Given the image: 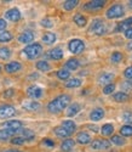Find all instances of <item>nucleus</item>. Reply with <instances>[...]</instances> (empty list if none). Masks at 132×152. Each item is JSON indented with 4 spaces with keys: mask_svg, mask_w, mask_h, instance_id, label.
<instances>
[{
    "mask_svg": "<svg viewBox=\"0 0 132 152\" xmlns=\"http://www.w3.org/2000/svg\"><path fill=\"white\" fill-rule=\"evenodd\" d=\"M17 133H20V132H17V130H12V129H7V128L0 129V140H1V141L9 140L11 136L16 135Z\"/></svg>",
    "mask_w": 132,
    "mask_h": 152,
    "instance_id": "4be33fe9",
    "label": "nucleus"
},
{
    "mask_svg": "<svg viewBox=\"0 0 132 152\" xmlns=\"http://www.w3.org/2000/svg\"><path fill=\"white\" fill-rule=\"evenodd\" d=\"M61 126H62V128H64L65 130H67L69 135L74 134V133H75V130H76V124H75L73 121H70V119L63 121V122H62V124H61Z\"/></svg>",
    "mask_w": 132,
    "mask_h": 152,
    "instance_id": "aec40b11",
    "label": "nucleus"
},
{
    "mask_svg": "<svg viewBox=\"0 0 132 152\" xmlns=\"http://www.w3.org/2000/svg\"><path fill=\"white\" fill-rule=\"evenodd\" d=\"M114 90H115V84L114 83H110V84H108V85H104V88H103V94L104 95H110V94H113L114 93Z\"/></svg>",
    "mask_w": 132,
    "mask_h": 152,
    "instance_id": "a19ab883",
    "label": "nucleus"
},
{
    "mask_svg": "<svg viewBox=\"0 0 132 152\" xmlns=\"http://www.w3.org/2000/svg\"><path fill=\"white\" fill-rule=\"evenodd\" d=\"M21 133H22V137L24 139L25 141L27 140H33V139L35 137V135H34V133L30 130V129H21Z\"/></svg>",
    "mask_w": 132,
    "mask_h": 152,
    "instance_id": "4c0bfd02",
    "label": "nucleus"
},
{
    "mask_svg": "<svg viewBox=\"0 0 132 152\" xmlns=\"http://www.w3.org/2000/svg\"><path fill=\"white\" fill-rule=\"evenodd\" d=\"M126 48H127V50H132V40H130V42L127 43Z\"/></svg>",
    "mask_w": 132,
    "mask_h": 152,
    "instance_id": "8fccbe9b",
    "label": "nucleus"
},
{
    "mask_svg": "<svg viewBox=\"0 0 132 152\" xmlns=\"http://www.w3.org/2000/svg\"><path fill=\"white\" fill-rule=\"evenodd\" d=\"M12 33L9 31H3L0 32V43H9L12 40Z\"/></svg>",
    "mask_w": 132,
    "mask_h": 152,
    "instance_id": "f704fd0d",
    "label": "nucleus"
},
{
    "mask_svg": "<svg viewBox=\"0 0 132 152\" xmlns=\"http://www.w3.org/2000/svg\"><path fill=\"white\" fill-rule=\"evenodd\" d=\"M124 35H125L126 39L132 40V27H131V28H128V29H126V31L124 32Z\"/></svg>",
    "mask_w": 132,
    "mask_h": 152,
    "instance_id": "49530a36",
    "label": "nucleus"
},
{
    "mask_svg": "<svg viewBox=\"0 0 132 152\" xmlns=\"http://www.w3.org/2000/svg\"><path fill=\"white\" fill-rule=\"evenodd\" d=\"M123 58H124L123 54H121V53H119V51L113 53L112 56H110V61H112L113 63H120V62L123 61Z\"/></svg>",
    "mask_w": 132,
    "mask_h": 152,
    "instance_id": "ea45409f",
    "label": "nucleus"
},
{
    "mask_svg": "<svg viewBox=\"0 0 132 152\" xmlns=\"http://www.w3.org/2000/svg\"><path fill=\"white\" fill-rule=\"evenodd\" d=\"M5 152H20V151H17V150H7Z\"/></svg>",
    "mask_w": 132,
    "mask_h": 152,
    "instance_id": "3c124183",
    "label": "nucleus"
},
{
    "mask_svg": "<svg viewBox=\"0 0 132 152\" xmlns=\"http://www.w3.org/2000/svg\"><path fill=\"white\" fill-rule=\"evenodd\" d=\"M47 56H49V57H50L51 60H56V61H58V60L63 58V56H64V53H63L62 48L57 46V48H54V49H51L50 51L47 53Z\"/></svg>",
    "mask_w": 132,
    "mask_h": 152,
    "instance_id": "dca6fc26",
    "label": "nucleus"
},
{
    "mask_svg": "<svg viewBox=\"0 0 132 152\" xmlns=\"http://www.w3.org/2000/svg\"><path fill=\"white\" fill-rule=\"evenodd\" d=\"M40 24L44 27V28H52L54 27V22H52V20L51 18H43L41 21H40Z\"/></svg>",
    "mask_w": 132,
    "mask_h": 152,
    "instance_id": "79ce46f5",
    "label": "nucleus"
},
{
    "mask_svg": "<svg viewBox=\"0 0 132 152\" xmlns=\"http://www.w3.org/2000/svg\"><path fill=\"white\" fill-rule=\"evenodd\" d=\"M105 5V0H92L84 5L85 10H98Z\"/></svg>",
    "mask_w": 132,
    "mask_h": 152,
    "instance_id": "f3484780",
    "label": "nucleus"
},
{
    "mask_svg": "<svg viewBox=\"0 0 132 152\" xmlns=\"http://www.w3.org/2000/svg\"><path fill=\"white\" fill-rule=\"evenodd\" d=\"M6 27H7V22L4 18H0V32L6 31Z\"/></svg>",
    "mask_w": 132,
    "mask_h": 152,
    "instance_id": "a18cd8bd",
    "label": "nucleus"
},
{
    "mask_svg": "<svg viewBox=\"0 0 132 152\" xmlns=\"http://www.w3.org/2000/svg\"><path fill=\"white\" fill-rule=\"evenodd\" d=\"M113 99H114V101H115V102L123 104V102H126V101L130 99V96H128V95H127L125 91H119V93L114 94Z\"/></svg>",
    "mask_w": 132,
    "mask_h": 152,
    "instance_id": "cd10ccee",
    "label": "nucleus"
},
{
    "mask_svg": "<svg viewBox=\"0 0 132 152\" xmlns=\"http://www.w3.org/2000/svg\"><path fill=\"white\" fill-rule=\"evenodd\" d=\"M124 75L127 79H132V66H128L125 71H124Z\"/></svg>",
    "mask_w": 132,
    "mask_h": 152,
    "instance_id": "c03bdc74",
    "label": "nucleus"
},
{
    "mask_svg": "<svg viewBox=\"0 0 132 152\" xmlns=\"http://www.w3.org/2000/svg\"><path fill=\"white\" fill-rule=\"evenodd\" d=\"M101 133L102 135L104 136H110L113 133H114V125L112 123H105L102 125V128H101Z\"/></svg>",
    "mask_w": 132,
    "mask_h": 152,
    "instance_id": "bb28decb",
    "label": "nucleus"
},
{
    "mask_svg": "<svg viewBox=\"0 0 132 152\" xmlns=\"http://www.w3.org/2000/svg\"><path fill=\"white\" fill-rule=\"evenodd\" d=\"M73 21H74V23L76 24V26L80 27V28L85 27L86 24H87V18H86L84 15H81V14H76V15L73 17Z\"/></svg>",
    "mask_w": 132,
    "mask_h": 152,
    "instance_id": "b1692460",
    "label": "nucleus"
},
{
    "mask_svg": "<svg viewBox=\"0 0 132 152\" xmlns=\"http://www.w3.org/2000/svg\"><path fill=\"white\" fill-rule=\"evenodd\" d=\"M44 91H43V88H40L39 85H30L28 89H27V95L32 99V100H38L43 96Z\"/></svg>",
    "mask_w": 132,
    "mask_h": 152,
    "instance_id": "1a4fd4ad",
    "label": "nucleus"
},
{
    "mask_svg": "<svg viewBox=\"0 0 132 152\" xmlns=\"http://www.w3.org/2000/svg\"><path fill=\"white\" fill-rule=\"evenodd\" d=\"M104 116H105V112L101 107H97V108L92 110L90 112V119H91V122H99L101 119L104 118Z\"/></svg>",
    "mask_w": 132,
    "mask_h": 152,
    "instance_id": "ddd939ff",
    "label": "nucleus"
},
{
    "mask_svg": "<svg viewBox=\"0 0 132 152\" xmlns=\"http://www.w3.org/2000/svg\"><path fill=\"white\" fill-rule=\"evenodd\" d=\"M24 142H25V140H24L22 136H15V137L11 139V144H12V145H18V146H21V145H23Z\"/></svg>",
    "mask_w": 132,
    "mask_h": 152,
    "instance_id": "37998d69",
    "label": "nucleus"
},
{
    "mask_svg": "<svg viewBox=\"0 0 132 152\" xmlns=\"http://www.w3.org/2000/svg\"><path fill=\"white\" fill-rule=\"evenodd\" d=\"M14 94H15V90L14 89H7L4 93V97H11V96H14Z\"/></svg>",
    "mask_w": 132,
    "mask_h": 152,
    "instance_id": "09e8293b",
    "label": "nucleus"
},
{
    "mask_svg": "<svg viewBox=\"0 0 132 152\" xmlns=\"http://www.w3.org/2000/svg\"><path fill=\"white\" fill-rule=\"evenodd\" d=\"M110 142H113L116 146H124L126 144V140L121 136V135H113L110 137Z\"/></svg>",
    "mask_w": 132,
    "mask_h": 152,
    "instance_id": "72a5a7b5",
    "label": "nucleus"
},
{
    "mask_svg": "<svg viewBox=\"0 0 132 152\" xmlns=\"http://www.w3.org/2000/svg\"><path fill=\"white\" fill-rule=\"evenodd\" d=\"M54 133H55L56 136H58V137H61V139H67V137L70 136V135L68 134V132L65 130L64 128H62L61 125H59V126H56V128L54 129Z\"/></svg>",
    "mask_w": 132,
    "mask_h": 152,
    "instance_id": "7c9ffc66",
    "label": "nucleus"
},
{
    "mask_svg": "<svg viewBox=\"0 0 132 152\" xmlns=\"http://www.w3.org/2000/svg\"><path fill=\"white\" fill-rule=\"evenodd\" d=\"M70 95L68 94H61L57 97H55L52 101L47 104V111L50 113H54V115H57V113H61L63 110H65L69 105H70Z\"/></svg>",
    "mask_w": 132,
    "mask_h": 152,
    "instance_id": "f257e3e1",
    "label": "nucleus"
},
{
    "mask_svg": "<svg viewBox=\"0 0 132 152\" xmlns=\"http://www.w3.org/2000/svg\"><path fill=\"white\" fill-rule=\"evenodd\" d=\"M79 5V0H67L63 3V9L65 11H72Z\"/></svg>",
    "mask_w": 132,
    "mask_h": 152,
    "instance_id": "2f4dec72",
    "label": "nucleus"
},
{
    "mask_svg": "<svg viewBox=\"0 0 132 152\" xmlns=\"http://www.w3.org/2000/svg\"><path fill=\"white\" fill-rule=\"evenodd\" d=\"M68 50H69V51L73 55L81 54L84 50H85V43H84V40L78 39V38L69 40V43H68Z\"/></svg>",
    "mask_w": 132,
    "mask_h": 152,
    "instance_id": "39448f33",
    "label": "nucleus"
},
{
    "mask_svg": "<svg viewBox=\"0 0 132 152\" xmlns=\"http://www.w3.org/2000/svg\"><path fill=\"white\" fill-rule=\"evenodd\" d=\"M132 27V16L127 17L126 20H124L123 22L119 23V26L115 28V32H125L126 29Z\"/></svg>",
    "mask_w": 132,
    "mask_h": 152,
    "instance_id": "412c9836",
    "label": "nucleus"
},
{
    "mask_svg": "<svg viewBox=\"0 0 132 152\" xmlns=\"http://www.w3.org/2000/svg\"><path fill=\"white\" fill-rule=\"evenodd\" d=\"M124 6L120 4H114L112 5L107 11H105V17L109 20H115V18H120L124 15Z\"/></svg>",
    "mask_w": 132,
    "mask_h": 152,
    "instance_id": "20e7f679",
    "label": "nucleus"
},
{
    "mask_svg": "<svg viewBox=\"0 0 132 152\" xmlns=\"http://www.w3.org/2000/svg\"><path fill=\"white\" fill-rule=\"evenodd\" d=\"M16 115V108L11 105H1L0 106V119H7Z\"/></svg>",
    "mask_w": 132,
    "mask_h": 152,
    "instance_id": "423d86ee",
    "label": "nucleus"
},
{
    "mask_svg": "<svg viewBox=\"0 0 132 152\" xmlns=\"http://www.w3.org/2000/svg\"><path fill=\"white\" fill-rule=\"evenodd\" d=\"M23 54L25 55L28 60H34L38 58L43 54V46L39 43H32L29 45H27L23 49Z\"/></svg>",
    "mask_w": 132,
    "mask_h": 152,
    "instance_id": "f03ea898",
    "label": "nucleus"
},
{
    "mask_svg": "<svg viewBox=\"0 0 132 152\" xmlns=\"http://www.w3.org/2000/svg\"><path fill=\"white\" fill-rule=\"evenodd\" d=\"M21 17H22V15H21V11L17 9V7H12V9H10V10H7L6 12H5V21L6 20H9V21H11V22H18L20 20H21Z\"/></svg>",
    "mask_w": 132,
    "mask_h": 152,
    "instance_id": "6e6552de",
    "label": "nucleus"
},
{
    "mask_svg": "<svg viewBox=\"0 0 132 152\" xmlns=\"http://www.w3.org/2000/svg\"><path fill=\"white\" fill-rule=\"evenodd\" d=\"M10 56H11V49H9L6 46L0 48V58L1 60H9Z\"/></svg>",
    "mask_w": 132,
    "mask_h": 152,
    "instance_id": "e433bc0d",
    "label": "nucleus"
},
{
    "mask_svg": "<svg viewBox=\"0 0 132 152\" xmlns=\"http://www.w3.org/2000/svg\"><path fill=\"white\" fill-rule=\"evenodd\" d=\"M43 144L46 145V146H49V147H54L55 146V142L52 141V140H50V139H47V137L43 140Z\"/></svg>",
    "mask_w": 132,
    "mask_h": 152,
    "instance_id": "de8ad7c7",
    "label": "nucleus"
},
{
    "mask_svg": "<svg viewBox=\"0 0 132 152\" xmlns=\"http://www.w3.org/2000/svg\"><path fill=\"white\" fill-rule=\"evenodd\" d=\"M91 135L86 132H80V133H78L76 135V142L78 144H80V145H87L91 142Z\"/></svg>",
    "mask_w": 132,
    "mask_h": 152,
    "instance_id": "a211bd4d",
    "label": "nucleus"
},
{
    "mask_svg": "<svg viewBox=\"0 0 132 152\" xmlns=\"http://www.w3.org/2000/svg\"><path fill=\"white\" fill-rule=\"evenodd\" d=\"M114 78H115V75L113 73L103 72L102 74H99V77H98V83L102 84V85H108V84L113 83Z\"/></svg>",
    "mask_w": 132,
    "mask_h": 152,
    "instance_id": "4468645a",
    "label": "nucleus"
},
{
    "mask_svg": "<svg viewBox=\"0 0 132 152\" xmlns=\"http://www.w3.org/2000/svg\"><path fill=\"white\" fill-rule=\"evenodd\" d=\"M83 84L81 79L79 78H70L68 79L67 82H65V88H69V89H72V88H79Z\"/></svg>",
    "mask_w": 132,
    "mask_h": 152,
    "instance_id": "c756f323",
    "label": "nucleus"
},
{
    "mask_svg": "<svg viewBox=\"0 0 132 152\" xmlns=\"http://www.w3.org/2000/svg\"><path fill=\"white\" fill-rule=\"evenodd\" d=\"M34 38H35V35H34V33L33 32H30V31H24L23 33H21L20 35H18V38H17V40H18V43H21V44H32V42H34Z\"/></svg>",
    "mask_w": 132,
    "mask_h": 152,
    "instance_id": "9d476101",
    "label": "nucleus"
},
{
    "mask_svg": "<svg viewBox=\"0 0 132 152\" xmlns=\"http://www.w3.org/2000/svg\"><path fill=\"white\" fill-rule=\"evenodd\" d=\"M79 66H80V62H79L78 58H69L67 62H65V69H68L69 72L78 69Z\"/></svg>",
    "mask_w": 132,
    "mask_h": 152,
    "instance_id": "a878e982",
    "label": "nucleus"
},
{
    "mask_svg": "<svg viewBox=\"0 0 132 152\" xmlns=\"http://www.w3.org/2000/svg\"><path fill=\"white\" fill-rule=\"evenodd\" d=\"M4 128H7V129H12V130H17V132H21L22 126H23V123L21 121H17V119H11V121H7L3 124Z\"/></svg>",
    "mask_w": 132,
    "mask_h": 152,
    "instance_id": "2eb2a0df",
    "label": "nucleus"
},
{
    "mask_svg": "<svg viewBox=\"0 0 132 152\" xmlns=\"http://www.w3.org/2000/svg\"><path fill=\"white\" fill-rule=\"evenodd\" d=\"M120 135L123 137H131L132 136V125H123L120 128Z\"/></svg>",
    "mask_w": 132,
    "mask_h": 152,
    "instance_id": "473e14b6",
    "label": "nucleus"
},
{
    "mask_svg": "<svg viewBox=\"0 0 132 152\" xmlns=\"http://www.w3.org/2000/svg\"><path fill=\"white\" fill-rule=\"evenodd\" d=\"M41 39H43V42H44L46 45H52V44L56 42L57 37H56L55 33H52V32H46V33L43 35Z\"/></svg>",
    "mask_w": 132,
    "mask_h": 152,
    "instance_id": "393cba45",
    "label": "nucleus"
},
{
    "mask_svg": "<svg viewBox=\"0 0 132 152\" xmlns=\"http://www.w3.org/2000/svg\"><path fill=\"white\" fill-rule=\"evenodd\" d=\"M36 69L38 71H40V72H49L51 69V66H50V63L45 60H41V61H38L36 62V65H35Z\"/></svg>",
    "mask_w": 132,
    "mask_h": 152,
    "instance_id": "c85d7f7f",
    "label": "nucleus"
},
{
    "mask_svg": "<svg viewBox=\"0 0 132 152\" xmlns=\"http://www.w3.org/2000/svg\"><path fill=\"white\" fill-rule=\"evenodd\" d=\"M121 121L125 122L127 125L132 124V112L131 111H125L121 115Z\"/></svg>",
    "mask_w": 132,
    "mask_h": 152,
    "instance_id": "58836bf2",
    "label": "nucleus"
},
{
    "mask_svg": "<svg viewBox=\"0 0 132 152\" xmlns=\"http://www.w3.org/2000/svg\"><path fill=\"white\" fill-rule=\"evenodd\" d=\"M22 69V65L17 61H11L9 63L5 65V72L9 73V74H14V73H17Z\"/></svg>",
    "mask_w": 132,
    "mask_h": 152,
    "instance_id": "f8f14e48",
    "label": "nucleus"
},
{
    "mask_svg": "<svg viewBox=\"0 0 132 152\" xmlns=\"http://www.w3.org/2000/svg\"><path fill=\"white\" fill-rule=\"evenodd\" d=\"M91 148L92 150H108L110 148V141L105 140V139H96V140L91 141Z\"/></svg>",
    "mask_w": 132,
    "mask_h": 152,
    "instance_id": "0eeeda50",
    "label": "nucleus"
},
{
    "mask_svg": "<svg viewBox=\"0 0 132 152\" xmlns=\"http://www.w3.org/2000/svg\"><path fill=\"white\" fill-rule=\"evenodd\" d=\"M88 32L90 33H94L96 35H102L107 32V27H105V23L102 18H95L92 21L91 26L88 28Z\"/></svg>",
    "mask_w": 132,
    "mask_h": 152,
    "instance_id": "7ed1b4c3",
    "label": "nucleus"
},
{
    "mask_svg": "<svg viewBox=\"0 0 132 152\" xmlns=\"http://www.w3.org/2000/svg\"><path fill=\"white\" fill-rule=\"evenodd\" d=\"M128 5H130V7H132V0H131V1L128 3Z\"/></svg>",
    "mask_w": 132,
    "mask_h": 152,
    "instance_id": "603ef678",
    "label": "nucleus"
},
{
    "mask_svg": "<svg viewBox=\"0 0 132 152\" xmlns=\"http://www.w3.org/2000/svg\"><path fill=\"white\" fill-rule=\"evenodd\" d=\"M67 117H69V118H72V117H74V116H76L79 112H80V110H81V106L79 105L78 102H73V104H70L67 108Z\"/></svg>",
    "mask_w": 132,
    "mask_h": 152,
    "instance_id": "6ab92c4d",
    "label": "nucleus"
},
{
    "mask_svg": "<svg viewBox=\"0 0 132 152\" xmlns=\"http://www.w3.org/2000/svg\"><path fill=\"white\" fill-rule=\"evenodd\" d=\"M70 77V72L65 68H62L59 71H57V78L59 80H68Z\"/></svg>",
    "mask_w": 132,
    "mask_h": 152,
    "instance_id": "c9c22d12",
    "label": "nucleus"
},
{
    "mask_svg": "<svg viewBox=\"0 0 132 152\" xmlns=\"http://www.w3.org/2000/svg\"><path fill=\"white\" fill-rule=\"evenodd\" d=\"M74 146H75V141L73 139H65V140L61 144V150L63 152H70V151H73Z\"/></svg>",
    "mask_w": 132,
    "mask_h": 152,
    "instance_id": "5701e85b",
    "label": "nucleus"
},
{
    "mask_svg": "<svg viewBox=\"0 0 132 152\" xmlns=\"http://www.w3.org/2000/svg\"><path fill=\"white\" fill-rule=\"evenodd\" d=\"M22 106H23L24 110L30 111V112H35V111H39L41 108L40 102H38L36 100H25L22 104Z\"/></svg>",
    "mask_w": 132,
    "mask_h": 152,
    "instance_id": "9b49d317",
    "label": "nucleus"
}]
</instances>
